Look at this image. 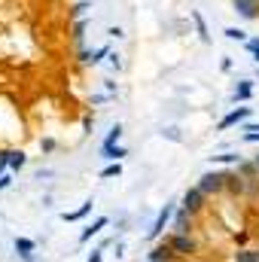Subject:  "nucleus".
Segmentation results:
<instances>
[{"label": "nucleus", "mask_w": 259, "mask_h": 262, "mask_svg": "<svg viewBox=\"0 0 259 262\" xmlns=\"http://www.w3.org/2000/svg\"><path fill=\"white\" fill-rule=\"evenodd\" d=\"M211 162H214V165H235V168H238L244 159H241L238 152H222V155H211Z\"/></svg>", "instance_id": "obj_18"}, {"label": "nucleus", "mask_w": 259, "mask_h": 262, "mask_svg": "<svg viewBox=\"0 0 259 262\" xmlns=\"http://www.w3.org/2000/svg\"><path fill=\"white\" fill-rule=\"evenodd\" d=\"M235 101H241V104H247L250 98H253V79H241L238 85H235V95H232Z\"/></svg>", "instance_id": "obj_14"}, {"label": "nucleus", "mask_w": 259, "mask_h": 262, "mask_svg": "<svg viewBox=\"0 0 259 262\" xmlns=\"http://www.w3.org/2000/svg\"><path fill=\"white\" fill-rule=\"evenodd\" d=\"M192 15V22H195V31H198V37H201V43H211V34H207V25H204V15L198 12V9H192L189 12Z\"/></svg>", "instance_id": "obj_15"}, {"label": "nucleus", "mask_w": 259, "mask_h": 262, "mask_svg": "<svg viewBox=\"0 0 259 262\" xmlns=\"http://www.w3.org/2000/svg\"><path fill=\"white\" fill-rule=\"evenodd\" d=\"M104 58H110V43H101L98 49H82V52H79V61H82V64H89V67L101 64Z\"/></svg>", "instance_id": "obj_4"}, {"label": "nucleus", "mask_w": 259, "mask_h": 262, "mask_svg": "<svg viewBox=\"0 0 259 262\" xmlns=\"http://www.w3.org/2000/svg\"><path fill=\"white\" fill-rule=\"evenodd\" d=\"M244 144H259V131H250V134H241Z\"/></svg>", "instance_id": "obj_31"}, {"label": "nucleus", "mask_w": 259, "mask_h": 262, "mask_svg": "<svg viewBox=\"0 0 259 262\" xmlns=\"http://www.w3.org/2000/svg\"><path fill=\"white\" fill-rule=\"evenodd\" d=\"M241 131H244V134H250V131H259V122H244V125H241Z\"/></svg>", "instance_id": "obj_33"}, {"label": "nucleus", "mask_w": 259, "mask_h": 262, "mask_svg": "<svg viewBox=\"0 0 259 262\" xmlns=\"http://www.w3.org/2000/svg\"><path fill=\"white\" fill-rule=\"evenodd\" d=\"M147 262H159V259H147Z\"/></svg>", "instance_id": "obj_39"}, {"label": "nucleus", "mask_w": 259, "mask_h": 262, "mask_svg": "<svg viewBox=\"0 0 259 262\" xmlns=\"http://www.w3.org/2000/svg\"><path fill=\"white\" fill-rule=\"evenodd\" d=\"M232 262H259V250H253V247H241V250H235Z\"/></svg>", "instance_id": "obj_17"}, {"label": "nucleus", "mask_w": 259, "mask_h": 262, "mask_svg": "<svg viewBox=\"0 0 259 262\" xmlns=\"http://www.w3.org/2000/svg\"><path fill=\"white\" fill-rule=\"evenodd\" d=\"M113 95H92V104H107Z\"/></svg>", "instance_id": "obj_35"}, {"label": "nucleus", "mask_w": 259, "mask_h": 262, "mask_svg": "<svg viewBox=\"0 0 259 262\" xmlns=\"http://www.w3.org/2000/svg\"><path fill=\"white\" fill-rule=\"evenodd\" d=\"M244 46H247V52H250V55H253V61L259 64V37H253V40H247Z\"/></svg>", "instance_id": "obj_26"}, {"label": "nucleus", "mask_w": 259, "mask_h": 262, "mask_svg": "<svg viewBox=\"0 0 259 262\" xmlns=\"http://www.w3.org/2000/svg\"><path fill=\"white\" fill-rule=\"evenodd\" d=\"M85 28H89V25H85L82 19H76V22H74V34H71V37H74L76 43H82V37H85Z\"/></svg>", "instance_id": "obj_24"}, {"label": "nucleus", "mask_w": 259, "mask_h": 262, "mask_svg": "<svg viewBox=\"0 0 259 262\" xmlns=\"http://www.w3.org/2000/svg\"><path fill=\"white\" fill-rule=\"evenodd\" d=\"M195 186L204 192V195H217V192L226 189V174H222V171H207V174H201V177H198Z\"/></svg>", "instance_id": "obj_1"}, {"label": "nucleus", "mask_w": 259, "mask_h": 262, "mask_svg": "<svg viewBox=\"0 0 259 262\" xmlns=\"http://www.w3.org/2000/svg\"><path fill=\"white\" fill-rule=\"evenodd\" d=\"M177 250L171 247V241H162V244H155V247L147 253V259H159V262H177Z\"/></svg>", "instance_id": "obj_8"}, {"label": "nucleus", "mask_w": 259, "mask_h": 262, "mask_svg": "<svg viewBox=\"0 0 259 262\" xmlns=\"http://www.w3.org/2000/svg\"><path fill=\"white\" fill-rule=\"evenodd\" d=\"M89 9H92L89 0H79V3H74V9H71V19H74V22H76V19H82V15L89 12Z\"/></svg>", "instance_id": "obj_20"}, {"label": "nucleus", "mask_w": 259, "mask_h": 262, "mask_svg": "<svg viewBox=\"0 0 259 262\" xmlns=\"http://www.w3.org/2000/svg\"><path fill=\"white\" fill-rule=\"evenodd\" d=\"M25 165H28V155L22 150H9V171L15 174V171H22Z\"/></svg>", "instance_id": "obj_16"}, {"label": "nucleus", "mask_w": 259, "mask_h": 262, "mask_svg": "<svg viewBox=\"0 0 259 262\" xmlns=\"http://www.w3.org/2000/svg\"><path fill=\"white\" fill-rule=\"evenodd\" d=\"M9 168V150H0V171Z\"/></svg>", "instance_id": "obj_30"}, {"label": "nucleus", "mask_w": 259, "mask_h": 262, "mask_svg": "<svg viewBox=\"0 0 259 262\" xmlns=\"http://www.w3.org/2000/svg\"><path fill=\"white\" fill-rule=\"evenodd\" d=\"M107 34H110V37H116V40H119V37H125V31H122V28H119V25H116V28H110Z\"/></svg>", "instance_id": "obj_36"}, {"label": "nucleus", "mask_w": 259, "mask_h": 262, "mask_svg": "<svg viewBox=\"0 0 259 262\" xmlns=\"http://www.w3.org/2000/svg\"><path fill=\"white\" fill-rule=\"evenodd\" d=\"M101 259H104V247H95L89 256H85V262H101Z\"/></svg>", "instance_id": "obj_28"}, {"label": "nucleus", "mask_w": 259, "mask_h": 262, "mask_svg": "<svg viewBox=\"0 0 259 262\" xmlns=\"http://www.w3.org/2000/svg\"><path fill=\"white\" fill-rule=\"evenodd\" d=\"M232 9L241 15V19H247V22L259 19V0H232Z\"/></svg>", "instance_id": "obj_7"}, {"label": "nucleus", "mask_w": 259, "mask_h": 262, "mask_svg": "<svg viewBox=\"0 0 259 262\" xmlns=\"http://www.w3.org/2000/svg\"><path fill=\"white\" fill-rule=\"evenodd\" d=\"M92 207H95V201H92V198H85V201L76 207V211H64L61 220H64V223H79V220H85V217L92 214Z\"/></svg>", "instance_id": "obj_11"}, {"label": "nucleus", "mask_w": 259, "mask_h": 262, "mask_svg": "<svg viewBox=\"0 0 259 262\" xmlns=\"http://www.w3.org/2000/svg\"><path fill=\"white\" fill-rule=\"evenodd\" d=\"M174 214H177V211H174V204H165L162 211H159V217L152 220V225H149V232H147V238H152V241L159 238V235H162V232L168 229V223L174 220Z\"/></svg>", "instance_id": "obj_3"}, {"label": "nucleus", "mask_w": 259, "mask_h": 262, "mask_svg": "<svg viewBox=\"0 0 259 262\" xmlns=\"http://www.w3.org/2000/svg\"><path fill=\"white\" fill-rule=\"evenodd\" d=\"M220 71L229 74V71H232V58H222V61H220Z\"/></svg>", "instance_id": "obj_34"}, {"label": "nucleus", "mask_w": 259, "mask_h": 262, "mask_svg": "<svg viewBox=\"0 0 259 262\" xmlns=\"http://www.w3.org/2000/svg\"><path fill=\"white\" fill-rule=\"evenodd\" d=\"M204 198H207L204 192L198 186H192V189H186V195H183V207L189 214H201L204 211Z\"/></svg>", "instance_id": "obj_5"}, {"label": "nucleus", "mask_w": 259, "mask_h": 262, "mask_svg": "<svg viewBox=\"0 0 259 262\" xmlns=\"http://www.w3.org/2000/svg\"><path fill=\"white\" fill-rule=\"evenodd\" d=\"M119 137H122V125L116 122V125L107 131V137H104V144H119Z\"/></svg>", "instance_id": "obj_23"}, {"label": "nucleus", "mask_w": 259, "mask_h": 262, "mask_svg": "<svg viewBox=\"0 0 259 262\" xmlns=\"http://www.w3.org/2000/svg\"><path fill=\"white\" fill-rule=\"evenodd\" d=\"M34 250H37V244H34L31 238H15V253H19L25 262L34 259Z\"/></svg>", "instance_id": "obj_13"}, {"label": "nucleus", "mask_w": 259, "mask_h": 262, "mask_svg": "<svg viewBox=\"0 0 259 262\" xmlns=\"http://www.w3.org/2000/svg\"><path fill=\"white\" fill-rule=\"evenodd\" d=\"M165 134L171 137V141H180V134H177V128H165Z\"/></svg>", "instance_id": "obj_37"}, {"label": "nucleus", "mask_w": 259, "mask_h": 262, "mask_svg": "<svg viewBox=\"0 0 259 262\" xmlns=\"http://www.w3.org/2000/svg\"><path fill=\"white\" fill-rule=\"evenodd\" d=\"M168 241H171V247H174L180 256H192V253L198 250V244H195L192 235H171Z\"/></svg>", "instance_id": "obj_6"}, {"label": "nucleus", "mask_w": 259, "mask_h": 262, "mask_svg": "<svg viewBox=\"0 0 259 262\" xmlns=\"http://www.w3.org/2000/svg\"><path fill=\"white\" fill-rule=\"evenodd\" d=\"M119 174H122V165H119V162H110L107 168L101 171V177H104V180H110V177H119Z\"/></svg>", "instance_id": "obj_22"}, {"label": "nucleus", "mask_w": 259, "mask_h": 262, "mask_svg": "<svg viewBox=\"0 0 259 262\" xmlns=\"http://www.w3.org/2000/svg\"><path fill=\"white\" fill-rule=\"evenodd\" d=\"M222 34H226V40H235V43H247V31H241V28H226Z\"/></svg>", "instance_id": "obj_19"}, {"label": "nucleus", "mask_w": 259, "mask_h": 262, "mask_svg": "<svg viewBox=\"0 0 259 262\" xmlns=\"http://www.w3.org/2000/svg\"><path fill=\"white\" fill-rule=\"evenodd\" d=\"M238 174H241L244 180H253V174H259V171H256V162H241V165H238Z\"/></svg>", "instance_id": "obj_21"}, {"label": "nucleus", "mask_w": 259, "mask_h": 262, "mask_svg": "<svg viewBox=\"0 0 259 262\" xmlns=\"http://www.w3.org/2000/svg\"><path fill=\"white\" fill-rule=\"evenodd\" d=\"M192 217L186 207H180V211L174 214V235H192Z\"/></svg>", "instance_id": "obj_9"}, {"label": "nucleus", "mask_w": 259, "mask_h": 262, "mask_svg": "<svg viewBox=\"0 0 259 262\" xmlns=\"http://www.w3.org/2000/svg\"><path fill=\"white\" fill-rule=\"evenodd\" d=\"M250 107H235V110H229L226 116H222L220 122H217V131H226V128H235V125H244V122L250 119Z\"/></svg>", "instance_id": "obj_2"}, {"label": "nucleus", "mask_w": 259, "mask_h": 262, "mask_svg": "<svg viewBox=\"0 0 259 262\" xmlns=\"http://www.w3.org/2000/svg\"><path fill=\"white\" fill-rule=\"evenodd\" d=\"M9 186H12V174H9V171H3V174H0V192L9 189Z\"/></svg>", "instance_id": "obj_27"}, {"label": "nucleus", "mask_w": 259, "mask_h": 262, "mask_svg": "<svg viewBox=\"0 0 259 262\" xmlns=\"http://www.w3.org/2000/svg\"><path fill=\"white\" fill-rule=\"evenodd\" d=\"M128 155L125 147H119V144H101V159H107V162H122Z\"/></svg>", "instance_id": "obj_12"}, {"label": "nucleus", "mask_w": 259, "mask_h": 262, "mask_svg": "<svg viewBox=\"0 0 259 262\" xmlns=\"http://www.w3.org/2000/svg\"><path fill=\"white\" fill-rule=\"evenodd\" d=\"M107 225H110V217H98L95 223H89V225L79 232V244H89L95 235H101V229H107Z\"/></svg>", "instance_id": "obj_10"}, {"label": "nucleus", "mask_w": 259, "mask_h": 262, "mask_svg": "<svg viewBox=\"0 0 259 262\" xmlns=\"http://www.w3.org/2000/svg\"><path fill=\"white\" fill-rule=\"evenodd\" d=\"M235 244H238V247H244V244H247V232H235V238H232Z\"/></svg>", "instance_id": "obj_32"}, {"label": "nucleus", "mask_w": 259, "mask_h": 262, "mask_svg": "<svg viewBox=\"0 0 259 262\" xmlns=\"http://www.w3.org/2000/svg\"><path fill=\"white\" fill-rule=\"evenodd\" d=\"M40 150H43V152H52V150H55V141H52V137H43V141H40Z\"/></svg>", "instance_id": "obj_29"}, {"label": "nucleus", "mask_w": 259, "mask_h": 262, "mask_svg": "<svg viewBox=\"0 0 259 262\" xmlns=\"http://www.w3.org/2000/svg\"><path fill=\"white\" fill-rule=\"evenodd\" d=\"M253 162H256V171H259V155H256V159H253Z\"/></svg>", "instance_id": "obj_38"}, {"label": "nucleus", "mask_w": 259, "mask_h": 262, "mask_svg": "<svg viewBox=\"0 0 259 262\" xmlns=\"http://www.w3.org/2000/svg\"><path fill=\"white\" fill-rule=\"evenodd\" d=\"M107 64H110V71H122V55H119V52H110V58H107Z\"/></svg>", "instance_id": "obj_25"}]
</instances>
